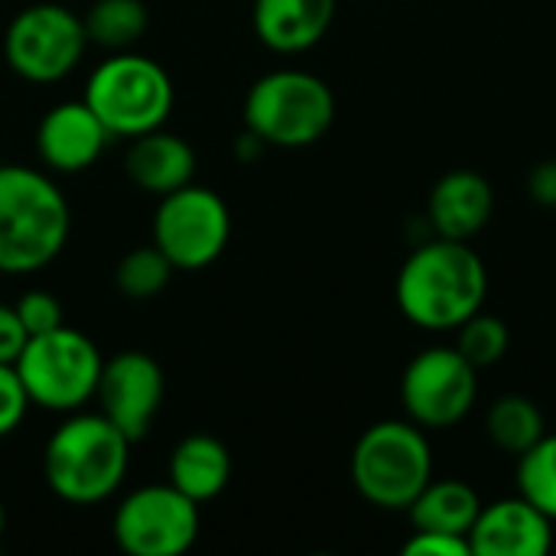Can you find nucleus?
Returning a JSON list of instances; mask_svg holds the SVG:
<instances>
[{
    "label": "nucleus",
    "instance_id": "f03ea898",
    "mask_svg": "<svg viewBox=\"0 0 556 556\" xmlns=\"http://www.w3.org/2000/svg\"><path fill=\"white\" fill-rule=\"evenodd\" d=\"M72 231V212L49 173L0 166V274H33L52 264Z\"/></svg>",
    "mask_w": 556,
    "mask_h": 556
},
{
    "label": "nucleus",
    "instance_id": "bb28decb",
    "mask_svg": "<svg viewBox=\"0 0 556 556\" xmlns=\"http://www.w3.org/2000/svg\"><path fill=\"white\" fill-rule=\"evenodd\" d=\"M404 556H472L469 538L443 534V531H414L401 547Z\"/></svg>",
    "mask_w": 556,
    "mask_h": 556
},
{
    "label": "nucleus",
    "instance_id": "7ed1b4c3",
    "mask_svg": "<svg viewBox=\"0 0 556 556\" xmlns=\"http://www.w3.org/2000/svg\"><path fill=\"white\" fill-rule=\"evenodd\" d=\"M130 440L98 410H75L42 450V476L55 498L68 505H101L127 479Z\"/></svg>",
    "mask_w": 556,
    "mask_h": 556
},
{
    "label": "nucleus",
    "instance_id": "9b49d317",
    "mask_svg": "<svg viewBox=\"0 0 556 556\" xmlns=\"http://www.w3.org/2000/svg\"><path fill=\"white\" fill-rule=\"evenodd\" d=\"M479 401V368L456 345H437L410 358L401 375V404L407 420L424 430H450L469 417Z\"/></svg>",
    "mask_w": 556,
    "mask_h": 556
},
{
    "label": "nucleus",
    "instance_id": "393cba45",
    "mask_svg": "<svg viewBox=\"0 0 556 556\" xmlns=\"http://www.w3.org/2000/svg\"><path fill=\"white\" fill-rule=\"evenodd\" d=\"M26 336H42V332H52L59 326H65V313H62V303L49 293V290H26L16 303H13Z\"/></svg>",
    "mask_w": 556,
    "mask_h": 556
},
{
    "label": "nucleus",
    "instance_id": "f8f14e48",
    "mask_svg": "<svg viewBox=\"0 0 556 556\" xmlns=\"http://www.w3.org/2000/svg\"><path fill=\"white\" fill-rule=\"evenodd\" d=\"M163 368L147 352H121L104 362L94 401L101 414L130 440H143L163 407Z\"/></svg>",
    "mask_w": 556,
    "mask_h": 556
},
{
    "label": "nucleus",
    "instance_id": "1a4fd4ad",
    "mask_svg": "<svg viewBox=\"0 0 556 556\" xmlns=\"http://www.w3.org/2000/svg\"><path fill=\"white\" fill-rule=\"evenodd\" d=\"M231 238V212L215 189L182 186L160 195L153 215V244L176 270H202L222 257Z\"/></svg>",
    "mask_w": 556,
    "mask_h": 556
},
{
    "label": "nucleus",
    "instance_id": "6e6552de",
    "mask_svg": "<svg viewBox=\"0 0 556 556\" xmlns=\"http://www.w3.org/2000/svg\"><path fill=\"white\" fill-rule=\"evenodd\" d=\"M88 49L85 20L62 3L23 7L3 36L7 65L33 85H52L75 72Z\"/></svg>",
    "mask_w": 556,
    "mask_h": 556
},
{
    "label": "nucleus",
    "instance_id": "423d86ee",
    "mask_svg": "<svg viewBox=\"0 0 556 556\" xmlns=\"http://www.w3.org/2000/svg\"><path fill=\"white\" fill-rule=\"evenodd\" d=\"M85 104L98 114L111 137H140L166 124L176 88L169 72L140 52H114L85 81Z\"/></svg>",
    "mask_w": 556,
    "mask_h": 556
},
{
    "label": "nucleus",
    "instance_id": "a211bd4d",
    "mask_svg": "<svg viewBox=\"0 0 556 556\" xmlns=\"http://www.w3.org/2000/svg\"><path fill=\"white\" fill-rule=\"evenodd\" d=\"M231 482V453L218 437L192 433L169 453V485L189 495L195 505H208Z\"/></svg>",
    "mask_w": 556,
    "mask_h": 556
},
{
    "label": "nucleus",
    "instance_id": "c85d7f7f",
    "mask_svg": "<svg viewBox=\"0 0 556 556\" xmlns=\"http://www.w3.org/2000/svg\"><path fill=\"white\" fill-rule=\"evenodd\" d=\"M528 195L544 205V208H556V156L541 160L531 166L528 173Z\"/></svg>",
    "mask_w": 556,
    "mask_h": 556
},
{
    "label": "nucleus",
    "instance_id": "39448f33",
    "mask_svg": "<svg viewBox=\"0 0 556 556\" xmlns=\"http://www.w3.org/2000/svg\"><path fill=\"white\" fill-rule=\"evenodd\" d=\"M336 121L332 88L303 68H277L261 75L244 98V130L264 147L303 150L319 143Z\"/></svg>",
    "mask_w": 556,
    "mask_h": 556
},
{
    "label": "nucleus",
    "instance_id": "7c9ffc66",
    "mask_svg": "<svg viewBox=\"0 0 556 556\" xmlns=\"http://www.w3.org/2000/svg\"><path fill=\"white\" fill-rule=\"evenodd\" d=\"M0 277H3V274H0Z\"/></svg>",
    "mask_w": 556,
    "mask_h": 556
},
{
    "label": "nucleus",
    "instance_id": "cd10ccee",
    "mask_svg": "<svg viewBox=\"0 0 556 556\" xmlns=\"http://www.w3.org/2000/svg\"><path fill=\"white\" fill-rule=\"evenodd\" d=\"M26 342H29V336H26L16 309L0 303V365H16Z\"/></svg>",
    "mask_w": 556,
    "mask_h": 556
},
{
    "label": "nucleus",
    "instance_id": "20e7f679",
    "mask_svg": "<svg viewBox=\"0 0 556 556\" xmlns=\"http://www.w3.org/2000/svg\"><path fill=\"white\" fill-rule=\"evenodd\" d=\"M352 485L381 511H407L433 479L427 430L414 420L371 424L352 450Z\"/></svg>",
    "mask_w": 556,
    "mask_h": 556
},
{
    "label": "nucleus",
    "instance_id": "5701e85b",
    "mask_svg": "<svg viewBox=\"0 0 556 556\" xmlns=\"http://www.w3.org/2000/svg\"><path fill=\"white\" fill-rule=\"evenodd\" d=\"M518 495L556 521V433H544L525 456H518Z\"/></svg>",
    "mask_w": 556,
    "mask_h": 556
},
{
    "label": "nucleus",
    "instance_id": "dca6fc26",
    "mask_svg": "<svg viewBox=\"0 0 556 556\" xmlns=\"http://www.w3.org/2000/svg\"><path fill=\"white\" fill-rule=\"evenodd\" d=\"M339 0H254L257 39L280 55L313 49L332 26Z\"/></svg>",
    "mask_w": 556,
    "mask_h": 556
},
{
    "label": "nucleus",
    "instance_id": "412c9836",
    "mask_svg": "<svg viewBox=\"0 0 556 556\" xmlns=\"http://www.w3.org/2000/svg\"><path fill=\"white\" fill-rule=\"evenodd\" d=\"M81 20H85L88 42L111 52H124L137 46L150 26V13L143 0H94Z\"/></svg>",
    "mask_w": 556,
    "mask_h": 556
},
{
    "label": "nucleus",
    "instance_id": "b1692460",
    "mask_svg": "<svg viewBox=\"0 0 556 556\" xmlns=\"http://www.w3.org/2000/svg\"><path fill=\"white\" fill-rule=\"evenodd\" d=\"M456 349H459V355H463L469 365H476V368L482 371V368L498 365V362L508 355V349H511V332H508V326H505L502 316H492V313L479 309V313H472V316L456 329Z\"/></svg>",
    "mask_w": 556,
    "mask_h": 556
},
{
    "label": "nucleus",
    "instance_id": "aec40b11",
    "mask_svg": "<svg viewBox=\"0 0 556 556\" xmlns=\"http://www.w3.org/2000/svg\"><path fill=\"white\" fill-rule=\"evenodd\" d=\"M485 433L495 450L508 456H525L544 433V414L528 394H502L485 410Z\"/></svg>",
    "mask_w": 556,
    "mask_h": 556
},
{
    "label": "nucleus",
    "instance_id": "f3484780",
    "mask_svg": "<svg viewBox=\"0 0 556 556\" xmlns=\"http://www.w3.org/2000/svg\"><path fill=\"white\" fill-rule=\"evenodd\" d=\"M124 173L130 182L150 195H169L192 182L195 176V150L179 134H169L163 127L140 134L130 140L124 156Z\"/></svg>",
    "mask_w": 556,
    "mask_h": 556
},
{
    "label": "nucleus",
    "instance_id": "9d476101",
    "mask_svg": "<svg viewBox=\"0 0 556 556\" xmlns=\"http://www.w3.org/2000/svg\"><path fill=\"white\" fill-rule=\"evenodd\" d=\"M199 528V505L169 482L134 489L111 521L114 544L127 556H182L192 551Z\"/></svg>",
    "mask_w": 556,
    "mask_h": 556
},
{
    "label": "nucleus",
    "instance_id": "c756f323",
    "mask_svg": "<svg viewBox=\"0 0 556 556\" xmlns=\"http://www.w3.org/2000/svg\"><path fill=\"white\" fill-rule=\"evenodd\" d=\"M3 528H7V511H3V502H0V538H3Z\"/></svg>",
    "mask_w": 556,
    "mask_h": 556
},
{
    "label": "nucleus",
    "instance_id": "f257e3e1",
    "mask_svg": "<svg viewBox=\"0 0 556 556\" xmlns=\"http://www.w3.org/2000/svg\"><path fill=\"white\" fill-rule=\"evenodd\" d=\"M485 296L489 267L482 254L453 238H433L414 248L394 283L397 309L427 332H456L485 306Z\"/></svg>",
    "mask_w": 556,
    "mask_h": 556
},
{
    "label": "nucleus",
    "instance_id": "ddd939ff",
    "mask_svg": "<svg viewBox=\"0 0 556 556\" xmlns=\"http://www.w3.org/2000/svg\"><path fill=\"white\" fill-rule=\"evenodd\" d=\"M472 556H547L554 551V521L525 495L482 505L472 531Z\"/></svg>",
    "mask_w": 556,
    "mask_h": 556
},
{
    "label": "nucleus",
    "instance_id": "4be33fe9",
    "mask_svg": "<svg viewBox=\"0 0 556 556\" xmlns=\"http://www.w3.org/2000/svg\"><path fill=\"white\" fill-rule=\"evenodd\" d=\"M173 270L176 267L169 264V257L156 244H147V248L127 251L117 261L114 283H117V290L127 300H153V296H160L169 287Z\"/></svg>",
    "mask_w": 556,
    "mask_h": 556
},
{
    "label": "nucleus",
    "instance_id": "6ab92c4d",
    "mask_svg": "<svg viewBox=\"0 0 556 556\" xmlns=\"http://www.w3.org/2000/svg\"><path fill=\"white\" fill-rule=\"evenodd\" d=\"M482 511L479 492L463 479H430L424 492L407 508L414 531H443L469 538L476 518Z\"/></svg>",
    "mask_w": 556,
    "mask_h": 556
},
{
    "label": "nucleus",
    "instance_id": "a878e982",
    "mask_svg": "<svg viewBox=\"0 0 556 556\" xmlns=\"http://www.w3.org/2000/svg\"><path fill=\"white\" fill-rule=\"evenodd\" d=\"M29 407L33 404L16 375V365H0V440L20 430Z\"/></svg>",
    "mask_w": 556,
    "mask_h": 556
},
{
    "label": "nucleus",
    "instance_id": "4468645a",
    "mask_svg": "<svg viewBox=\"0 0 556 556\" xmlns=\"http://www.w3.org/2000/svg\"><path fill=\"white\" fill-rule=\"evenodd\" d=\"M111 140L114 137L85 104V98L49 108L36 127V153L52 173H85L98 163Z\"/></svg>",
    "mask_w": 556,
    "mask_h": 556
},
{
    "label": "nucleus",
    "instance_id": "0eeeda50",
    "mask_svg": "<svg viewBox=\"0 0 556 556\" xmlns=\"http://www.w3.org/2000/svg\"><path fill=\"white\" fill-rule=\"evenodd\" d=\"M101 368L104 358L98 345L68 326L33 336L16 358V375L29 394V404L52 414H75L94 401Z\"/></svg>",
    "mask_w": 556,
    "mask_h": 556
},
{
    "label": "nucleus",
    "instance_id": "2eb2a0df",
    "mask_svg": "<svg viewBox=\"0 0 556 556\" xmlns=\"http://www.w3.org/2000/svg\"><path fill=\"white\" fill-rule=\"evenodd\" d=\"M492 212H495L492 182L476 169L443 173L427 199V215L437 238L469 241L492 222Z\"/></svg>",
    "mask_w": 556,
    "mask_h": 556
}]
</instances>
